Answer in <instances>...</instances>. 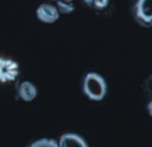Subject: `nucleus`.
Segmentation results:
<instances>
[{
	"label": "nucleus",
	"instance_id": "obj_2",
	"mask_svg": "<svg viewBox=\"0 0 152 147\" xmlns=\"http://www.w3.org/2000/svg\"><path fill=\"white\" fill-rule=\"evenodd\" d=\"M20 74L19 63L5 56H0V83L13 82Z\"/></svg>",
	"mask_w": 152,
	"mask_h": 147
},
{
	"label": "nucleus",
	"instance_id": "obj_10",
	"mask_svg": "<svg viewBox=\"0 0 152 147\" xmlns=\"http://www.w3.org/2000/svg\"><path fill=\"white\" fill-rule=\"evenodd\" d=\"M56 1H57V0H56Z\"/></svg>",
	"mask_w": 152,
	"mask_h": 147
},
{
	"label": "nucleus",
	"instance_id": "obj_3",
	"mask_svg": "<svg viewBox=\"0 0 152 147\" xmlns=\"http://www.w3.org/2000/svg\"><path fill=\"white\" fill-rule=\"evenodd\" d=\"M136 21L144 27H150L152 21L151 0H137L134 7Z\"/></svg>",
	"mask_w": 152,
	"mask_h": 147
},
{
	"label": "nucleus",
	"instance_id": "obj_5",
	"mask_svg": "<svg viewBox=\"0 0 152 147\" xmlns=\"http://www.w3.org/2000/svg\"><path fill=\"white\" fill-rule=\"evenodd\" d=\"M59 147H88L85 138L76 133H65L61 136Z\"/></svg>",
	"mask_w": 152,
	"mask_h": 147
},
{
	"label": "nucleus",
	"instance_id": "obj_8",
	"mask_svg": "<svg viewBox=\"0 0 152 147\" xmlns=\"http://www.w3.org/2000/svg\"><path fill=\"white\" fill-rule=\"evenodd\" d=\"M29 147H59L58 142L53 138H40L34 141Z\"/></svg>",
	"mask_w": 152,
	"mask_h": 147
},
{
	"label": "nucleus",
	"instance_id": "obj_6",
	"mask_svg": "<svg viewBox=\"0 0 152 147\" xmlns=\"http://www.w3.org/2000/svg\"><path fill=\"white\" fill-rule=\"evenodd\" d=\"M18 94L22 101L31 102L37 96V88L32 82L26 80L21 82L20 85L19 86Z\"/></svg>",
	"mask_w": 152,
	"mask_h": 147
},
{
	"label": "nucleus",
	"instance_id": "obj_4",
	"mask_svg": "<svg viewBox=\"0 0 152 147\" xmlns=\"http://www.w3.org/2000/svg\"><path fill=\"white\" fill-rule=\"evenodd\" d=\"M36 16L37 20L43 23L53 24L59 20L60 13L56 6L48 3H43L37 8Z\"/></svg>",
	"mask_w": 152,
	"mask_h": 147
},
{
	"label": "nucleus",
	"instance_id": "obj_7",
	"mask_svg": "<svg viewBox=\"0 0 152 147\" xmlns=\"http://www.w3.org/2000/svg\"><path fill=\"white\" fill-rule=\"evenodd\" d=\"M56 8L60 14H69L75 10V4L66 0H57Z\"/></svg>",
	"mask_w": 152,
	"mask_h": 147
},
{
	"label": "nucleus",
	"instance_id": "obj_1",
	"mask_svg": "<svg viewBox=\"0 0 152 147\" xmlns=\"http://www.w3.org/2000/svg\"><path fill=\"white\" fill-rule=\"evenodd\" d=\"M83 90L90 100L102 101L107 94V83L101 74L92 71L84 79Z\"/></svg>",
	"mask_w": 152,
	"mask_h": 147
},
{
	"label": "nucleus",
	"instance_id": "obj_9",
	"mask_svg": "<svg viewBox=\"0 0 152 147\" xmlns=\"http://www.w3.org/2000/svg\"><path fill=\"white\" fill-rule=\"evenodd\" d=\"M84 2L87 6L94 10H102L110 4V0H84Z\"/></svg>",
	"mask_w": 152,
	"mask_h": 147
}]
</instances>
